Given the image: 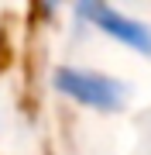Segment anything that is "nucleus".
I'll return each instance as SVG.
<instances>
[{
    "instance_id": "nucleus-1",
    "label": "nucleus",
    "mask_w": 151,
    "mask_h": 155,
    "mask_svg": "<svg viewBox=\"0 0 151 155\" xmlns=\"http://www.w3.org/2000/svg\"><path fill=\"white\" fill-rule=\"evenodd\" d=\"M58 86L65 93H72L76 100H86L93 107H113L120 100V90L110 79L100 76H86V72H58Z\"/></svg>"
},
{
    "instance_id": "nucleus-2",
    "label": "nucleus",
    "mask_w": 151,
    "mask_h": 155,
    "mask_svg": "<svg viewBox=\"0 0 151 155\" xmlns=\"http://www.w3.org/2000/svg\"><path fill=\"white\" fill-rule=\"evenodd\" d=\"M90 14L100 21V28H103L106 35H113V38L127 41L131 48L148 52V55H151V31L144 28V24L127 21V17H120V14H113V11H103V7H90Z\"/></svg>"
}]
</instances>
